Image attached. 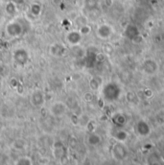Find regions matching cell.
<instances>
[{
    "instance_id": "1",
    "label": "cell",
    "mask_w": 164,
    "mask_h": 165,
    "mask_svg": "<svg viewBox=\"0 0 164 165\" xmlns=\"http://www.w3.org/2000/svg\"><path fill=\"white\" fill-rule=\"evenodd\" d=\"M5 31L7 36L10 38H19L20 36L24 34V26L19 23L18 21H11L10 23L6 25Z\"/></svg>"
},
{
    "instance_id": "2",
    "label": "cell",
    "mask_w": 164,
    "mask_h": 165,
    "mask_svg": "<svg viewBox=\"0 0 164 165\" xmlns=\"http://www.w3.org/2000/svg\"><path fill=\"white\" fill-rule=\"evenodd\" d=\"M13 60L17 66H24L25 64L29 62L30 55L28 51L24 48H17L13 53Z\"/></svg>"
},
{
    "instance_id": "3",
    "label": "cell",
    "mask_w": 164,
    "mask_h": 165,
    "mask_svg": "<svg viewBox=\"0 0 164 165\" xmlns=\"http://www.w3.org/2000/svg\"><path fill=\"white\" fill-rule=\"evenodd\" d=\"M113 34H114V30H113L112 26L108 23L101 24L97 27L96 35L100 39H103V40L110 39L113 36Z\"/></svg>"
},
{
    "instance_id": "4",
    "label": "cell",
    "mask_w": 164,
    "mask_h": 165,
    "mask_svg": "<svg viewBox=\"0 0 164 165\" xmlns=\"http://www.w3.org/2000/svg\"><path fill=\"white\" fill-rule=\"evenodd\" d=\"M66 42L70 46H78L83 39V35L80 33V31H70L66 35Z\"/></svg>"
},
{
    "instance_id": "5",
    "label": "cell",
    "mask_w": 164,
    "mask_h": 165,
    "mask_svg": "<svg viewBox=\"0 0 164 165\" xmlns=\"http://www.w3.org/2000/svg\"><path fill=\"white\" fill-rule=\"evenodd\" d=\"M67 106L63 102H55L50 107V112L54 116H62L65 113Z\"/></svg>"
},
{
    "instance_id": "6",
    "label": "cell",
    "mask_w": 164,
    "mask_h": 165,
    "mask_svg": "<svg viewBox=\"0 0 164 165\" xmlns=\"http://www.w3.org/2000/svg\"><path fill=\"white\" fill-rule=\"evenodd\" d=\"M50 53L51 55L55 56V57H62L65 54L66 52V48L63 44H61V43H54L50 46V49H49Z\"/></svg>"
},
{
    "instance_id": "7",
    "label": "cell",
    "mask_w": 164,
    "mask_h": 165,
    "mask_svg": "<svg viewBox=\"0 0 164 165\" xmlns=\"http://www.w3.org/2000/svg\"><path fill=\"white\" fill-rule=\"evenodd\" d=\"M44 101V95L40 90L35 91L31 96V102L34 106H40Z\"/></svg>"
},
{
    "instance_id": "8",
    "label": "cell",
    "mask_w": 164,
    "mask_h": 165,
    "mask_svg": "<svg viewBox=\"0 0 164 165\" xmlns=\"http://www.w3.org/2000/svg\"><path fill=\"white\" fill-rule=\"evenodd\" d=\"M100 85H101V81L99 80V78L97 77H93L92 79H90L89 81V88L92 91H95L98 90Z\"/></svg>"
},
{
    "instance_id": "9",
    "label": "cell",
    "mask_w": 164,
    "mask_h": 165,
    "mask_svg": "<svg viewBox=\"0 0 164 165\" xmlns=\"http://www.w3.org/2000/svg\"><path fill=\"white\" fill-rule=\"evenodd\" d=\"M6 11H7V13H9V15L13 16V13H15L17 12L16 5L13 4V2H10L9 4H7V6H6Z\"/></svg>"
},
{
    "instance_id": "10",
    "label": "cell",
    "mask_w": 164,
    "mask_h": 165,
    "mask_svg": "<svg viewBox=\"0 0 164 165\" xmlns=\"http://www.w3.org/2000/svg\"><path fill=\"white\" fill-rule=\"evenodd\" d=\"M79 31H80V33H81L83 36H87V35L90 34V32H91V27H90L89 25H88V24H84V25L81 26V28H80Z\"/></svg>"
},
{
    "instance_id": "11",
    "label": "cell",
    "mask_w": 164,
    "mask_h": 165,
    "mask_svg": "<svg viewBox=\"0 0 164 165\" xmlns=\"http://www.w3.org/2000/svg\"><path fill=\"white\" fill-rule=\"evenodd\" d=\"M97 2H98V0H85V1H84L85 6H87L88 8L90 9V10L95 8V7L97 6Z\"/></svg>"
},
{
    "instance_id": "12",
    "label": "cell",
    "mask_w": 164,
    "mask_h": 165,
    "mask_svg": "<svg viewBox=\"0 0 164 165\" xmlns=\"http://www.w3.org/2000/svg\"><path fill=\"white\" fill-rule=\"evenodd\" d=\"M17 165H32V161L28 157H22V159H19L17 160Z\"/></svg>"
},
{
    "instance_id": "13",
    "label": "cell",
    "mask_w": 164,
    "mask_h": 165,
    "mask_svg": "<svg viewBox=\"0 0 164 165\" xmlns=\"http://www.w3.org/2000/svg\"><path fill=\"white\" fill-rule=\"evenodd\" d=\"M31 12L34 16H39V13H40V6L38 5V4H34L32 7H31Z\"/></svg>"
},
{
    "instance_id": "14",
    "label": "cell",
    "mask_w": 164,
    "mask_h": 165,
    "mask_svg": "<svg viewBox=\"0 0 164 165\" xmlns=\"http://www.w3.org/2000/svg\"><path fill=\"white\" fill-rule=\"evenodd\" d=\"M84 99L87 102H90L92 99H93V93L88 91L87 93H84Z\"/></svg>"
},
{
    "instance_id": "15",
    "label": "cell",
    "mask_w": 164,
    "mask_h": 165,
    "mask_svg": "<svg viewBox=\"0 0 164 165\" xmlns=\"http://www.w3.org/2000/svg\"><path fill=\"white\" fill-rule=\"evenodd\" d=\"M104 3H105L106 7L110 8V7L113 5V0H104Z\"/></svg>"
},
{
    "instance_id": "16",
    "label": "cell",
    "mask_w": 164,
    "mask_h": 165,
    "mask_svg": "<svg viewBox=\"0 0 164 165\" xmlns=\"http://www.w3.org/2000/svg\"><path fill=\"white\" fill-rule=\"evenodd\" d=\"M1 90H2V81L0 80V92H1Z\"/></svg>"
}]
</instances>
